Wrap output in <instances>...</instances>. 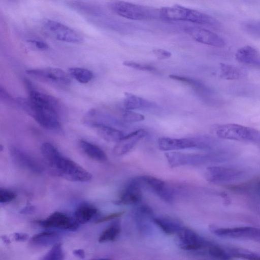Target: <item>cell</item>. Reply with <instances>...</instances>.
Here are the masks:
<instances>
[{"instance_id": "1", "label": "cell", "mask_w": 260, "mask_h": 260, "mask_svg": "<svg viewBox=\"0 0 260 260\" xmlns=\"http://www.w3.org/2000/svg\"><path fill=\"white\" fill-rule=\"evenodd\" d=\"M41 153L50 171L54 175L71 181L87 182L92 174L78 164L61 155L58 149L49 142L41 146Z\"/></svg>"}, {"instance_id": "2", "label": "cell", "mask_w": 260, "mask_h": 260, "mask_svg": "<svg viewBox=\"0 0 260 260\" xmlns=\"http://www.w3.org/2000/svg\"><path fill=\"white\" fill-rule=\"evenodd\" d=\"M16 101L43 127L50 130L60 127L59 106L56 99L50 98L31 101L28 98H18Z\"/></svg>"}, {"instance_id": "3", "label": "cell", "mask_w": 260, "mask_h": 260, "mask_svg": "<svg viewBox=\"0 0 260 260\" xmlns=\"http://www.w3.org/2000/svg\"><path fill=\"white\" fill-rule=\"evenodd\" d=\"M165 156L169 165L174 168L224 162L231 159L233 154L226 150H218L207 153L171 151L166 153Z\"/></svg>"}, {"instance_id": "4", "label": "cell", "mask_w": 260, "mask_h": 260, "mask_svg": "<svg viewBox=\"0 0 260 260\" xmlns=\"http://www.w3.org/2000/svg\"><path fill=\"white\" fill-rule=\"evenodd\" d=\"M219 143L217 140L209 136L185 138L161 137L157 140L158 148L166 151L194 148L212 150L217 147Z\"/></svg>"}, {"instance_id": "5", "label": "cell", "mask_w": 260, "mask_h": 260, "mask_svg": "<svg viewBox=\"0 0 260 260\" xmlns=\"http://www.w3.org/2000/svg\"><path fill=\"white\" fill-rule=\"evenodd\" d=\"M159 17L169 21H188L211 26L219 25L217 20L207 14L179 5L160 9Z\"/></svg>"}, {"instance_id": "6", "label": "cell", "mask_w": 260, "mask_h": 260, "mask_svg": "<svg viewBox=\"0 0 260 260\" xmlns=\"http://www.w3.org/2000/svg\"><path fill=\"white\" fill-rule=\"evenodd\" d=\"M215 133L219 139L250 143L260 149V132L254 128L227 123L217 125Z\"/></svg>"}, {"instance_id": "7", "label": "cell", "mask_w": 260, "mask_h": 260, "mask_svg": "<svg viewBox=\"0 0 260 260\" xmlns=\"http://www.w3.org/2000/svg\"><path fill=\"white\" fill-rule=\"evenodd\" d=\"M111 10L122 17L134 20H150L159 17V9L118 1L110 5Z\"/></svg>"}, {"instance_id": "8", "label": "cell", "mask_w": 260, "mask_h": 260, "mask_svg": "<svg viewBox=\"0 0 260 260\" xmlns=\"http://www.w3.org/2000/svg\"><path fill=\"white\" fill-rule=\"evenodd\" d=\"M209 229L212 234L220 237L249 240L260 244V229L257 228L248 226L225 228L210 225Z\"/></svg>"}, {"instance_id": "9", "label": "cell", "mask_w": 260, "mask_h": 260, "mask_svg": "<svg viewBox=\"0 0 260 260\" xmlns=\"http://www.w3.org/2000/svg\"><path fill=\"white\" fill-rule=\"evenodd\" d=\"M42 25L48 35L58 41L72 44H79L83 41V37L80 33L56 20L46 19Z\"/></svg>"}, {"instance_id": "10", "label": "cell", "mask_w": 260, "mask_h": 260, "mask_svg": "<svg viewBox=\"0 0 260 260\" xmlns=\"http://www.w3.org/2000/svg\"><path fill=\"white\" fill-rule=\"evenodd\" d=\"M245 175V171L233 166H211L207 168L205 177L207 181L215 184L230 183L240 180Z\"/></svg>"}, {"instance_id": "11", "label": "cell", "mask_w": 260, "mask_h": 260, "mask_svg": "<svg viewBox=\"0 0 260 260\" xmlns=\"http://www.w3.org/2000/svg\"><path fill=\"white\" fill-rule=\"evenodd\" d=\"M27 74L40 81L59 87L70 85L71 80L68 75L61 69L48 67L26 70Z\"/></svg>"}, {"instance_id": "12", "label": "cell", "mask_w": 260, "mask_h": 260, "mask_svg": "<svg viewBox=\"0 0 260 260\" xmlns=\"http://www.w3.org/2000/svg\"><path fill=\"white\" fill-rule=\"evenodd\" d=\"M176 235L179 247L184 250L201 251L205 254V251L210 242L193 230L184 226Z\"/></svg>"}, {"instance_id": "13", "label": "cell", "mask_w": 260, "mask_h": 260, "mask_svg": "<svg viewBox=\"0 0 260 260\" xmlns=\"http://www.w3.org/2000/svg\"><path fill=\"white\" fill-rule=\"evenodd\" d=\"M141 186L145 185L152 190L161 200L167 203L173 202L174 191L164 181L150 175H143L135 178Z\"/></svg>"}, {"instance_id": "14", "label": "cell", "mask_w": 260, "mask_h": 260, "mask_svg": "<svg viewBox=\"0 0 260 260\" xmlns=\"http://www.w3.org/2000/svg\"><path fill=\"white\" fill-rule=\"evenodd\" d=\"M44 228H57L63 230L74 231L78 227V221L69 215L60 212L52 213L45 219L36 221Z\"/></svg>"}, {"instance_id": "15", "label": "cell", "mask_w": 260, "mask_h": 260, "mask_svg": "<svg viewBox=\"0 0 260 260\" xmlns=\"http://www.w3.org/2000/svg\"><path fill=\"white\" fill-rule=\"evenodd\" d=\"M169 77L173 80L180 81L191 87L197 94L206 103L214 102V91L201 81L192 78L170 75Z\"/></svg>"}, {"instance_id": "16", "label": "cell", "mask_w": 260, "mask_h": 260, "mask_svg": "<svg viewBox=\"0 0 260 260\" xmlns=\"http://www.w3.org/2000/svg\"><path fill=\"white\" fill-rule=\"evenodd\" d=\"M186 31L195 41L200 43L216 47H223L225 45V41L221 37L208 29L189 27Z\"/></svg>"}, {"instance_id": "17", "label": "cell", "mask_w": 260, "mask_h": 260, "mask_svg": "<svg viewBox=\"0 0 260 260\" xmlns=\"http://www.w3.org/2000/svg\"><path fill=\"white\" fill-rule=\"evenodd\" d=\"M147 135L144 129H139L125 135L113 148V153L117 156L124 155L130 151L137 143Z\"/></svg>"}, {"instance_id": "18", "label": "cell", "mask_w": 260, "mask_h": 260, "mask_svg": "<svg viewBox=\"0 0 260 260\" xmlns=\"http://www.w3.org/2000/svg\"><path fill=\"white\" fill-rule=\"evenodd\" d=\"M13 159L21 168L36 174L43 171V167L35 158L23 150L13 147L11 149Z\"/></svg>"}, {"instance_id": "19", "label": "cell", "mask_w": 260, "mask_h": 260, "mask_svg": "<svg viewBox=\"0 0 260 260\" xmlns=\"http://www.w3.org/2000/svg\"><path fill=\"white\" fill-rule=\"evenodd\" d=\"M141 186L135 178L130 180L122 191L116 204L134 205L141 202L142 198Z\"/></svg>"}, {"instance_id": "20", "label": "cell", "mask_w": 260, "mask_h": 260, "mask_svg": "<svg viewBox=\"0 0 260 260\" xmlns=\"http://www.w3.org/2000/svg\"><path fill=\"white\" fill-rule=\"evenodd\" d=\"M235 57L240 63L260 68V53L251 46L246 45L239 48L236 52Z\"/></svg>"}, {"instance_id": "21", "label": "cell", "mask_w": 260, "mask_h": 260, "mask_svg": "<svg viewBox=\"0 0 260 260\" xmlns=\"http://www.w3.org/2000/svg\"><path fill=\"white\" fill-rule=\"evenodd\" d=\"M135 220L139 231L143 233L150 232V222L154 218L152 209L147 205H141L134 212Z\"/></svg>"}, {"instance_id": "22", "label": "cell", "mask_w": 260, "mask_h": 260, "mask_svg": "<svg viewBox=\"0 0 260 260\" xmlns=\"http://www.w3.org/2000/svg\"><path fill=\"white\" fill-rule=\"evenodd\" d=\"M123 101L124 106L127 110H151L158 108L155 103L136 95L125 92Z\"/></svg>"}, {"instance_id": "23", "label": "cell", "mask_w": 260, "mask_h": 260, "mask_svg": "<svg viewBox=\"0 0 260 260\" xmlns=\"http://www.w3.org/2000/svg\"><path fill=\"white\" fill-rule=\"evenodd\" d=\"M89 126L94 128L98 134L108 142L117 143L125 136L122 131L105 123H94Z\"/></svg>"}, {"instance_id": "24", "label": "cell", "mask_w": 260, "mask_h": 260, "mask_svg": "<svg viewBox=\"0 0 260 260\" xmlns=\"http://www.w3.org/2000/svg\"><path fill=\"white\" fill-rule=\"evenodd\" d=\"M82 151L89 158L100 162H104L107 160L105 152L98 146L84 140L79 142Z\"/></svg>"}, {"instance_id": "25", "label": "cell", "mask_w": 260, "mask_h": 260, "mask_svg": "<svg viewBox=\"0 0 260 260\" xmlns=\"http://www.w3.org/2000/svg\"><path fill=\"white\" fill-rule=\"evenodd\" d=\"M153 222L167 235L176 234L183 226L176 219L169 217H158L153 219Z\"/></svg>"}, {"instance_id": "26", "label": "cell", "mask_w": 260, "mask_h": 260, "mask_svg": "<svg viewBox=\"0 0 260 260\" xmlns=\"http://www.w3.org/2000/svg\"><path fill=\"white\" fill-rule=\"evenodd\" d=\"M228 188L236 193L260 196V179L248 181L238 184L227 185Z\"/></svg>"}, {"instance_id": "27", "label": "cell", "mask_w": 260, "mask_h": 260, "mask_svg": "<svg viewBox=\"0 0 260 260\" xmlns=\"http://www.w3.org/2000/svg\"><path fill=\"white\" fill-rule=\"evenodd\" d=\"M68 6L82 13L98 16L102 11L98 6L80 0H72L67 3Z\"/></svg>"}, {"instance_id": "28", "label": "cell", "mask_w": 260, "mask_h": 260, "mask_svg": "<svg viewBox=\"0 0 260 260\" xmlns=\"http://www.w3.org/2000/svg\"><path fill=\"white\" fill-rule=\"evenodd\" d=\"M59 236L54 232L46 231L34 235L30 239V243L39 246H46L56 243Z\"/></svg>"}, {"instance_id": "29", "label": "cell", "mask_w": 260, "mask_h": 260, "mask_svg": "<svg viewBox=\"0 0 260 260\" xmlns=\"http://www.w3.org/2000/svg\"><path fill=\"white\" fill-rule=\"evenodd\" d=\"M98 209L87 204L78 207L75 212V217L78 223L84 224L90 221L98 213Z\"/></svg>"}, {"instance_id": "30", "label": "cell", "mask_w": 260, "mask_h": 260, "mask_svg": "<svg viewBox=\"0 0 260 260\" xmlns=\"http://www.w3.org/2000/svg\"><path fill=\"white\" fill-rule=\"evenodd\" d=\"M219 68L220 77L226 80L239 79L245 75L242 69L234 65L221 63Z\"/></svg>"}, {"instance_id": "31", "label": "cell", "mask_w": 260, "mask_h": 260, "mask_svg": "<svg viewBox=\"0 0 260 260\" xmlns=\"http://www.w3.org/2000/svg\"><path fill=\"white\" fill-rule=\"evenodd\" d=\"M121 232V224L119 220H117L111 223L100 235L99 242L113 241L117 239Z\"/></svg>"}, {"instance_id": "32", "label": "cell", "mask_w": 260, "mask_h": 260, "mask_svg": "<svg viewBox=\"0 0 260 260\" xmlns=\"http://www.w3.org/2000/svg\"><path fill=\"white\" fill-rule=\"evenodd\" d=\"M69 72L74 79L81 83L90 82L93 76L91 71L83 68H71Z\"/></svg>"}, {"instance_id": "33", "label": "cell", "mask_w": 260, "mask_h": 260, "mask_svg": "<svg viewBox=\"0 0 260 260\" xmlns=\"http://www.w3.org/2000/svg\"><path fill=\"white\" fill-rule=\"evenodd\" d=\"M229 253L232 258H240L250 260H259L260 256L248 250L234 247H227Z\"/></svg>"}, {"instance_id": "34", "label": "cell", "mask_w": 260, "mask_h": 260, "mask_svg": "<svg viewBox=\"0 0 260 260\" xmlns=\"http://www.w3.org/2000/svg\"><path fill=\"white\" fill-rule=\"evenodd\" d=\"M62 245L60 243H56L51 249L43 256L44 260H61L64 258Z\"/></svg>"}, {"instance_id": "35", "label": "cell", "mask_w": 260, "mask_h": 260, "mask_svg": "<svg viewBox=\"0 0 260 260\" xmlns=\"http://www.w3.org/2000/svg\"><path fill=\"white\" fill-rule=\"evenodd\" d=\"M123 64L126 67H129L136 70H141L143 71H148L154 72L156 71L155 67L146 63H141L133 61H124Z\"/></svg>"}, {"instance_id": "36", "label": "cell", "mask_w": 260, "mask_h": 260, "mask_svg": "<svg viewBox=\"0 0 260 260\" xmlns=\"http://www.w3.org/2000/svg\"><path fill=\"white\" fill-rule=\"evenodd\" d=\"M123 119L126 122L134 123L143 121L145 116L139 113L130 110L126 111L122 115Z\"/></svg>"}, {"instance_id": "37", "label": "cell", "mask_w": 260, "mask_h": 260, "mask_svg": "<svg viewBox=\"0 0 260 260\" xmlns=\"http://www.w3.org/2000/svg\"><path fill=\"white\" fill-rule=\"evenodd\" d=\"M16 197V194L12 191L9 189L1 188L0 189V203H9L14 200Z\"/></svg>"}, {"instance_id": "38", "label": "cell", "mask_w": 260, "mask_h": 260, "mask_svg": "<svg viewBox=\"0 0 260 260\" xmlns=\"http://www.w3.org/2000/svg\"><path fill=\"white\" fill-rule=\"evenodd\" d=\"M27 42L32 45L35 48L41 51L48 50L49 45L44 41L38 39H31L27 40Z\"/></svg>"}, {"instance_id": "39", "label": "cell", "mask_w": 260, "mask_h": 260, "mask_svg": "<svg viewBox=\"0 0 260 260\" xmlns=\"http://www.w3.org/2000/svg\"><path fill=\"white\" fill-rule=\"evenodd\" d=\"M152 51L159 59H167L172 55V53L170 52L162 49H154Z\"/></svg>"}, {"instance_id": "40", "label": "cell", "mask_w": 260, "mask_h": 260, "mask_svg": "<svg viewBox=\"0 0 260 260\" xmlns=\"http://www.w3.org/2000/svg\"><path fill=\"white\" fill-rule=\"evenodd\" d=\"M123 213H124L123 211L112 213H111L109 215H107L105 216H104V217L98 219L95 221V222L96 223H99L107 221L110 220L111 219L117 218L119 217H120L121 216H122L123 214Z\"/></svg>"}, {"instance_id": "41", "label": "cell", "mask_w": 260, "mask_h": 260, "mask_svg": "<svg viewBox=\"0 0 260 260\" xmlns=\"http://www.w3.org/2000/svg\"><path fill=\"white\" fill-rule=\"evenodd\" d=\"M13 238L16 241L24 242L28 239L29 235L23 233H15L13 234Z\"/></svg>"}, {"instance_id": "42", "label": "cell", "mask_w": 260, "mask_h": 260, "mask_svg": "<svg viewBox=\"0 0 260 260\" xmlns=\"http://www.w3.org/2000/svg\"><path fill=\"white\" fill-rule=\"evenodd\" d=\"M1 98L2 100H4V101H7L10 102L12 101L11 96L9 93L5 90V89L1 87Z\"/></svg>"}, {"instance_id": "43", "label": "cell", "mask_w": 260, "mask_h": 260, "mask_svg": "<svg viewBox=\"0 0 260 260\" xmlns=\"http://www.w3.org/2000/svg\"><path fill=\"white\" fill-rule=\"evenodd\" d=\"M35 207L32 206H26L20 210L21 214H29L35 211Z\"/></svg>"}, {"instance_id": "44", "label": "cell", "mask_w": 260, "mask_h": 260, "mask_svg": "<svg viewBox=\"0 0 260 260\" xmlns=\"http://www.w3.org/2000/svg\"><path fill=\"white\" fill-rule=\"evenodd\" d=\"M73 254L80 258H84L85 256V252L83 249H79L73 251Z\"/></svg>"}, {"instance_id": "45", "label": "cell", "mask_w": 260, "mask_h": 260, "mask_svg": "<svg viewBox=\"0 0 260 260\" xmlns=\"http://www.w3.org/2000/svg\"><path fill=\"white\" fill-rule=\"evenodd\" d=\"M1 238L3 240V241L6 244H10L11 243L10 239L6 236H2L1 237Z\"/></svg>"}, {"instance_id": "46", "label": "cell", "mask_w": 260, "mask_h": 260, "mask_svg": "<svg viewBox=\"0 0 260 260\" xmlns=\"http://www.w3.org/2000/svg\"><path fill=\"white\" fill-rule=\"evenodd\" d=\"M7 1H10V2H17L19 0H7Z\"/></svg>"}]
</instances>
